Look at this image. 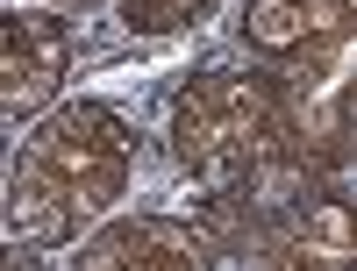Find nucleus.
I'll return each mask as SVG.
<instances>
[{
	"label": "nucleus",
	"mask_w": 357,
	"mask_h": 271,
	"mask_svg": "<svg viewBox=\"0 0 357 271\" xmlns=\"http://www.w3.org/2000/svg\"><path fill=\"white\" fill-rule=\"evenodd\" d=\"M122 171H129V143L114 129V114H100V107L57 114L15 157V178H8L15 235H29V243H65L86 215H100V207L122 193Z\"/></svg>",
	"instance_id": "obj_1"
},
{
	"label": "nucleus",
	"mask_w": 357,
	"mask_h": 271,
	"mask_svg": "<svg viewBox=\"0 0 357 271\" xmlns=\"http://www.w3.org/2000/svg\"><path fill=\"white\" fill-rule=\"evenodd\" d=\"M178 150H186L193 164L222 171V164H243L264 150V136H272V93L250 79H207L193 86L186 100H178Z\"/></svg>",
	"instance_id": "obj_2"
},
{
	"label": "nucleus",
	"mask_w": 357,
	"mask_h": 271,
	"mask_svg": "<svg viewBox=\"0 0 357 271\" xmlns=\"http://www.w3.org/2000/svg\"><path fill=\"white\" fill-rule=\"evenodd\" d=\"M65 72V29L50 15H8V114L36 107Z\"/></svg>",
	"instance_id": "obj_3"
},
{
	"label": "nucleus",
	"mask_w": 357,
	"mask_h": 271,
	"mask_svg": "<svg viewBox=\"0 0 357 271\" xmlns=\"http://www.w3.org/2000/svg\"><path fill=\"white\" fill-rule=\"evenodd\" d=\"M72 271H200V257L178 229H114Z\"/></svg>",
	"instance_id": "obj_4"
},
{
	"label": "nucleus",
	"mask_w": 357,
	"mask_h": 271,
	"mask_svg": "<svg viewBox=\"0 0 357 271\" xmlns=\"http://www.w3.org/2000/svg\"><path fill=\"white\" fill-rule=\"evenodd\" d=\"M129 8V22L136 29H151V36H172V29H186L193 15H207L215 0H122Z\"/></svg>",
	"instance_id": "obj_5"
},
{
	"label": "nucleus",
	"mask_w": 357,
	"mask_h": 271,
	"mask_svg": "<svg viewBox=\"0 0 357 271\" xmlns=\"http://www.w3.org/2000/svg\"><path fill=\"white\" fill-rule=\"evenodd\" d=\"M8 271H36V264H29V257H22V250H15V257H8Z\"/></svg>",
	"instance_id": "obj_6"
}]
</instances>
